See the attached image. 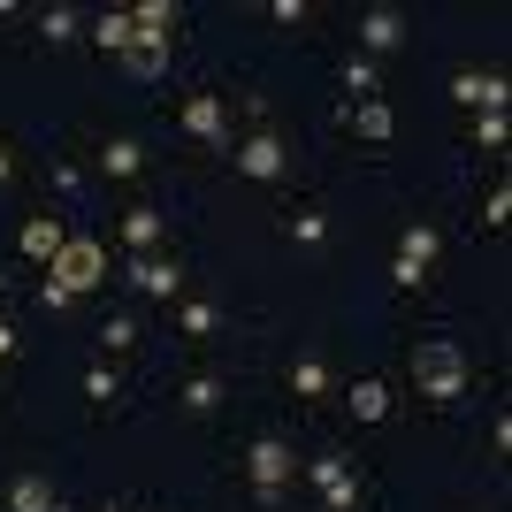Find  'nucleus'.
Segmentation results:
<instances>
[{
	"label": "nucleus",
	"instance_id": "nucleus-25",
	"mask_svg": "<svg viewBox=\"0 0 512 512\" xmlns=\"http://www.w3.org/2000/svg\"><path fill=\"white\" fill-rule=\"evenodd\" d=\"M176 321H184V337H214V321H222V314H214L207 299H192V306H184Z\"/></svg>",
	"mask_w": 512,
	"mask_h": 512
},
{
	"label": "nucleus",
	"instance_id": "nucleus-27",
	"mask_svg": "<svg viewBox=\"0 0 512 512\" xmlns=\"http://www.w3.org/2000/svg\"><path fill=\"white\" fill-rule=\"evenodd\" d=\"M474 146H482V153L505 146V115H474Z\"/></svg>",
	"mask_w": 512,
	"mask_h": 512
},
{
	"label": "nucleus",
	"instance_id": "nucleus-9",
	"mask_svg": "<svg viewBox=\"0 0 512 512\" xmlns=\"http://www.w3.org/2000/svg\"><path fill=\"white\" fill-rule=\"evenodd\" d=\"M115 237H123V245H130V260H138V253H161L169 222H161V207H130L123 222H115Z\"/></svg>",
	"mask_w": 512,
	"mask_h": 512
},
{
	"label": "nucleus",
	"instance_id": "nucleus-30",
	"mask_svg": "<svg viewBox=\"0 0 512 512\" xmlns=\"http://www.w3.org/2000/svg\"><path fill=\"white\" fill-rule=\"evenodd\" d=\"M8 352H16V329H0V360H8Z\"/></svg>",
	"mask_w": 512,
	"mask_h": 512
},
{
	"label": "nucleus",
	"instance_id": "nucleus-28",
	"mask_svg": "<svg viewBox=\"0 0 512 512\" xmlns=\"http://www.w3.org/2000/svg\"><path fill=\"white\" fill-rule=\"evenodd\" d=\"M291 237H299V245H321V237H329V214H291Z\"/></svg>",
	"mask_w": 512,
	"mask_h": 512
},
{
	"label": "nucleus",
	"instance_id": "nucleus-33",
	"mask_svg": "<svg viewBox=\"0 0 512 512\" xmlns=\"http://www.w3.org/2000/svg\"><path fill=\"white\" fill-rule=\"evenodd\" d=\"M107 512H123V505H107Z\"/></svg>",
	"mask_w": 512,
	"mask_h": 512
},
{
	"label": "nucleus",
	"instance_id": "nucleus-32",
	"mask_svg": "<svg viewBox=\"0 0 512 512\" xmlns=\"http://www.w3.org/2000/svg\"><path fill=\"white\" fill-rule=\"evenodd\" d=\"M0 291H8V276H0Z\"/></svg>",
	"mask_w": 512,
	"mask_h": 512
},
{
	"label": "nucleus",
	"instance_id": "nucleus-20",
	"mask_svg": "<svg viewBox=\"0 0 512 512\" xmlns=\"http://www.w3.org/2000/svg\"><path fill=\"white\" fill-rule=\"evenodd\" d=\"M344 123L360 130V138H390V107H383V100H360L352 115H344Z\"/></svg>",
	"mask_w": 512,
	"mask_h": 512
},
{
	"label": "nucleus",
	"instance_id": "nucleus-14",
	"mask_svg": "<svg viewBox=\"0 0 512 512\" xmlns=\"http://www.w3.org/2000/svg\"><path fill=\"white\" fill-rule=\"evenodd\" d=\"M130 39H138V31H130V8H107V16H92V46H107L115 62L130 54Z\"/></svg>",
	"mask_w": 512,
	"mask_h": 512
},
{
	"label": "nucleus",
	"instance_id": "nucleus-26",
	"mask_svg": "<svg viewBox=\"0 0 512 512\" xmlns=\"http://www.w3.org/2000/svg\"><path fill=\"white\" fill-rule=\"evenodd\" d=\"M85 398L92 406H115V367H85Z\"/></svg>",
	"mask_w": 512,
	"mask_h": 512
},
{
	"label": "nucleus",
	"instance_id": "nucleus-22",
	"mask_svg": "<svg viewBox=\"0 0 512 512\" xmlns=\"http://www.w3.org/2000/svg\"><path fill=\"white\" fill-rule=\"evenodd\" d=\"M39 31H46L54 46H69L77 31H85V23H77V8H46V16H39Z\"/></svg>",
	"mask_w": 512,
	"mask_h": 512
},
{
	"label": "nucleus",
	"instance_id": "nucleus-18",
	"mask_svg": "<svg viewBox=\"0 0 512 512\" xmlns=\"http://www.w3.org/2000/svg\"><path fill=\"white\" fill-rule=\"evenodd\" d=\"M123 69H130V77H161V69H169V46H146V39H130Z\"/></svg>",
	"mask_w": 512,
	"mask_h": 512
},
{
	"label": "nucleus",
	"instance_id": "nucleus-15",
	"mask_svg": "<svg viewBox=\"0 0 512 512\" xmlns=\"http://www.w3.org/2000/svg\"><path fill=\"white\" fill-rule=\"evenodd\" d=\"M8 512H54V482L46 474H16L8 482Z\"/></svg>",
	"mask_w": 512,
	"mask_h": 512
},
{
	"label": "nucleus",
	"instance_id": "nucleus-5",
	"mask_svg": "<svg viewBox=\"0 0 512 512\" xmlns=\"http://www.w3.org/2000/svg\"><path fill=\"white\" fill-rule=\"evenodd\" d=\"M306 482L321 490V505H329V512H352V505H360V474H352V459H344V451L306 459Z\"/></svg>",
	"mask_w": 512,
	"mask_h": 512
},
{
	"label": "nucleus",
	"instance_id": "nucleus-19",
	"mask_svg": "<svg viewBox=\"0 0 512 512\" xmlns=\"http://www.w3.org/2000/svg\"><path fill=\"white\" fill-rule=\"evenodd\" d=\"M344 92H352V107L383 92V77H375V62H367V54H352V69H344Z\"/></svg>",
	"mask_w": 512,
	"mask_h": 512
},
{
	"label": "nucleus",
	"instance_id": "nucleus-7",
	"mask_svg": "<svg viewBox=\"0 0 512 512\" xmlns=\"http://www.w3.org/2000/svg\"><path fill=\"white\" fill-rule=\"evenodd\" d=\"M451 100H459V107H474V115H505L512 85L497 77V69H459V77H451Z\"/></svg>",
	"mask_w": 512,
	"mask_h": 512
},
{
	"label": "nucleus",
	"instance_id": "nucleus-10",
	"mask_svg": "<svg viewBox=\"0 0 512 512\" xmlns=\"http://www.w3.org/2000/svg\"><path fill=\"white\" fill-rule=\"evenodd\" d=\"M237 176L276 184V176H283V138H268V130H260V138H245V146H237Z\"/></svg>",
	"mask_w": 512,
	"mask_h": 512
},
{
	"label": "nucleus",
	"instance_id": "nucleus-17",
	"mask_svg": "<svg viewBox=\"0 0 512 512\" xmlns=\"http://www.w3.org/2000/svg\"><path fill=\"white\" fill-rule=\"evenodd\" d=\"M291 398H329V367L321 360H291Z\"/></svg>",
	"mask_w": 512,
	"mask_h": 512
},
{
	"label": "nucleus",
	"instance_id": "nucleus-31",
	"mask_svg": "<svg viewBox=\"0 0 512 512\" xmlns=\"http://www.w3.org/2000/svg\"><path fill=\"white\" fill-rule=\"evenodd\" d=\"M8 176H16V161H8V146H0V184H8Z\"/></svg>",
	"mask_w": 512,
	"mask_h": 512
},
{
	"label": "nucleus",
	"instance_id": "nucleus-3",
	"mask_svg": "<svg viewBox=\"0 0 512 512\" xmlns=\"http://www.w3.org/2000/svg\"><path fill=\"white\" fill-rule=\"evenodd\" d=\"M245 474H253V497H260V505H283L291 474H299V451L283 444V436H260V444L245 451Z\"/></svg>",
	"mask_w": 512,
	"mask_h": 512
},
{
	"label": "nucleus",
	"instance_id": "nucleus-24",
	"mask_svg": "<svg viewBox=\"0 0 512 512\" xmlns=\"http://www.w3.org/2000/svg\"><path fill=\"white\" fill-rule=\"evenodd\" d=\"M184 406H192V413H214V406H222V383H214V375H192V383H184Z\"/></svg>",
	"mask_w": 512,
	"mask_h": 512
},
{
	"label": "nucleus",
	"instance_id": "nucleus-12",
	"mask_svg": "<svg viewBox=\"0 0 512 512\" xmlns=\"http://www.w3.org/2000/svg\"><path fill=\"white\" fill-rule=\"evenodd\" d=\"M130 31L146 46H169L176 39V0H138V8H130Z\"/></svg>",
	"mask_w": 512,
	"mask_h": 512
},
{
	"label": "nucleus",
	"instance_id": "nucleus-23",
	"mask_svg": "<svg viewBox=\"0 0 512 512\" xmlns=\"http://www.w3.org/2000/svg\"><path fill=\"white\" fill-rule=\"evenodd\" d=\"M100 344H107V352H130V344H138V321H130V314H107L100 321Z\"/></svg>",
	"mask_w": 512,
	"mask_h": 512
},
{
	"label": "nucleus",
	"instance_id": "nucleus-6",
	"mask_svg": "<svg viewBox=\"0 0 512 512\" xmlns=\"http://www.w3.org/2000/svg\"><path fill=\"white\" fill-rule=\"evenodd\" d=\"M176 130L199 138V146H230V107H222V92H192V100L176 107Z\"/></svg>",
	"mask_w": 512,
	"mask_h": 512
},
{
	"label": "nucleus",
	"instance_id": "nucleus-4",
	"mask_svg": "<svg viewBox=\"0 0 512 512\" xmlns=\"http://www.w3.org/2000/svg\"><path fill=\"white\" fill-rule=\"evenodd\" d=\"M436 253H444V237H436V222H413V230L398 237V260H390V283H406V291H421V283L436 276Z\"/></svg>",
	"mask_w": 512,
	"mask_h": 512
},
{
	"label": "nucleus",
	"instance_id": "nucleus-21",
	"mask_svg": "<svg viewBox=\"0 0 512 512\" xmlns=\"http://www.w3.org/2000/svg\"><path fill=\"white\" fill-rule=\"evenodd\" d=\"M352 413H360V421H383V413H390V390L375 383V375H367V383H352Z\"/></svg>",
	"mask_w": 512,
	"mask_h": 512
},
{
	"label": "nucleus",
	"instance_id": "nucleus-13",
	"mask_svg": "<svg viewBox=\"0 0 512 512\" xmlns=\"http://www.w3.org/2000/svg\"><path fill=\"white\" fill-rule=\"evenodd\" d=\"M398 39H406V16H398V8H367L360 16V46L367 54H390Z\"/></svg>",
	"mask_w": 512,
	"mask_h": 512
},
{
	"label": "nucleus",
	"instance_id": "nucleus-11",
	"mask_svg": "<svg viewBox=\"0 0 512 512\" xmlns=\"http://www.w3.org/2000/svg\"><path fill=\"white\" fill-rule=\"evenodd\" d=\"M69 245V230L54 222V214H31L23 222V260H39V268H54V253Z\"/></svg>",
	"mask_w": 512,
	"mask_h": 512
},
{
	"label": "nucleus",
	"instance_id": "nucleus-1",
	"mask_svg": "<svg viewBox=\"0 0 512 512\" xmlns=\"http://www.w3.org/2000/svg\"><path fill=\"white\" fill-rule=\"evenodd\" d=\"M467 352H459V344L451 337H428V344H413V390H421L428 406H459V398H467Z\"/></svg>",
	"mask_w": 512,
	"mask_h": 512
},
{
	"label": "nucleus",
	"instance_id": "nucleus-29",
	"mask_svg": "<svg viewBox=\"0 0 512 512\" xmlns=\"http://www.w3.org/2000/svg\"><path fill=\"white\" fill-rule=\"evenodd\" d=\"M505 214H512V192H505V184H497V192L482 199V222H490V230H505Z\"/></svg>",
	"mask_w": 512,
	"mask_h": 512
},
{
	"label": "nucleus",
	"instance_id": "nucleus-34",
	"mask_svg": "<svg viewBox=\"0 0 512 512\" xmlns=\"http://www.w3.org/2000/svg\"><path fill=\"white\" fill-rule=\"evenodd\" d=\"M54 512H62V505H54Z\"/></svg>",
	"mask_w": 512,
	"mask_h": 512
},
{
	"label": "nucleus",
	"instance_id": "nucleus-2",
	"mask_svg": "<svg viewBox=\"0 0 512 512\" xmlns=\"http://www.w3.org/2000/svg\"><path fill=\"white\" fill-rule=\"evenodd\" d=\"M46 283H62L69 299L100 291V283H107V245H100V237H69L62 253H54V268H46Z\"/></svg>",
	"mask_w": 512,
	"mask_h": 512
},
{
	"label": "nucleus",
	"instance_id": "nucleus-8",
	"mask_svg": "<svg viewBox=\"0 0 512 512\" xmlns=\"http://www.w3.org/2000/svg\"><path fill=\"white\" fill-rule=\"evenodd\" d=\"M176 283H184V268H176L169 253H138V260H130V291H146V299H176Z\"/></svg>",
	"mask_w": 512,
	"mask_h": 512
},
{
	"label": "nucleus",
	"instance_id": "nucleus-16",
	"mask_svg": "<svg viewBox=\"0 0 512 512\" xmlns=\"http://www.w3.org/2000/svg\"><path fill=\"white\" fill-rule=\"evenodd\" d=\"M100 169H107V176H138V169H146V153H138V138H107Z\"/></svg>",
	"mask_w": 512,
	"mask_h": 512
}]
</instances>
